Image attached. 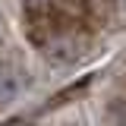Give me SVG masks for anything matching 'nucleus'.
Instances as JSON below:
<instances>
[{
    "instance_id": "nucleus-1",
    "label": "nucleus",
    "mask_w": 126,
    "mask_h": 126,
    "mask_svg": "<svg viewBox=\"0 0 126 126\" xmlns=\"http://www.w3.org/2000/svg\"><path fill=\"white\" fill-rule=\"evenodd\" d=\"M22 32L44 57L57 63H76L88 50L85 3L82 0H25Z\"/></svg>"
},
{
    "instance_id": "nucleus-2",
    "label": "nucleus",
    "mask_w": 126,
    "mask_h": 126,
    "mask_svg": "<svg viewBox=\"0 0 126 126\" xmlns=\"http://www.w3.org/2000/svg\"><path fill=\"white\" fill-rule=\"evenodd\" d=\"M22 82H25V73H22L13 60H0V107L19 98Z\"/></svg>"
},
{
    "instance_id": "nucleus-3",
    "label": "nucleus",
    "mask_w": 126,
    "mask_h": 126,
    "mask_svg": "<svg viewBox=\"0 0 126 126\" xmlns=\"http://www.w3.org/2000/svg\"><path fill=\"white\" fill-rule=\"evenodd\" d=\"M92 79H94V73H88V76H82L79 82H73V85H66L63 92H57L50 101H47V110H54V107H63V104H69V98H79V94L85 92L88 85H92Z\"/></svg>"
},
{
    "instance_id": "nucleus-4",
    "label": "nucleus",
    "mask_w": 126,
    "mask_h": 126,
    "mask_svg": "<svg viewBox=\"0 0 126 126\" xmlns=\"http://www.w3.org/2000/svg\"><path fill=\"white\" fill-rule=\"evenodd\" d=\"M6 44V22H3V16H0V47Z\"/></svg>"
}]
</instances>
